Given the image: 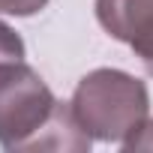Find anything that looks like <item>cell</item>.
<instances>
[{
	"label": "cell",
	"mask_w": 153,
	"mask_h": 153,
	"mask_svg": "<svg viewBox=\"0 0 153 153\" xmlns=\"http://www.w3.org/2000/svg\"><path fill=\"white\" fill-rule=\"evenodd\" d=\"M3 60H24V39L15 33V27L0 21V63Z\"/></svg>",
	"instance_id": "obj_4"
},
{
	"label": "cell",
	"mask_w": 153,
	"mask_h": 153,
	"mask_svg": "<svg viewBox=\"0 0 153 153\" xmlns=\"http://www.w3.org/2000/svg\"><path fill=\"white\" fill-rule=\"evenodd\" d=\"M123 147H126V150H153V120H147Z\"/></svg>",
	"instance_id": "obj_6"
},
{
	"label": "cell",
	"mask_w": 153,
	"mask_h": 153,
	"mask_svg": "<svg viewBox=\"0 0 153 153\" xmlns=\"http://www.w3.org/2000/svg\"><path fill=\"white\" fill-rule=\"evenodd\" d=\"M45 6H48V0H0V12L3 15H15V18L36 15Z\"/></svg>",
	"instance_id": "obj_5"
},
{
	"label": "cell",
	"mask_w": 153,
	"mask_h": 153,
	"mask_svg": "<svg viewBox=\"0 0 153 153\" xmlns=\"http://www.w3.org/2000/svg\"><path fill=\"white\" fill-rule=\"evenodd\" d=\"M96 21L153 75V0H96Z\"/></svg>",
	"instance_id": "obj_3"
},
{
	"label": "cell",
	"mask_w": 153,
	"mask_h": 153,
	"mask_svg": "<svg viewBox=\"0 0 153 153\" xmlns=\"http://www.w3.org/2000/svg\"><path fill=\"white\" fill-rule=\"evenodd\" d=\"M90 135L24 60L0 63V147L6 150H90Z\"/></svg>",
	"instance_id": "obj_1"
},
{
	"label": "cell",
	"mask_w": 153,
	"mask_h": 153,
	"mask_svg": "<svg viewBox=\"0 0 153 153\" xmlns=\"http://www.w3.org/2000/svg\"><path fill=\"white\" fill-rule=\"evenodd\" d=\"M69 105L93 141L108 144H126L150 120V96L144 81L108 66L87 72L75 84Z\"/></svg>",
	"instance_id": "obj_2"
}]
</instances>
